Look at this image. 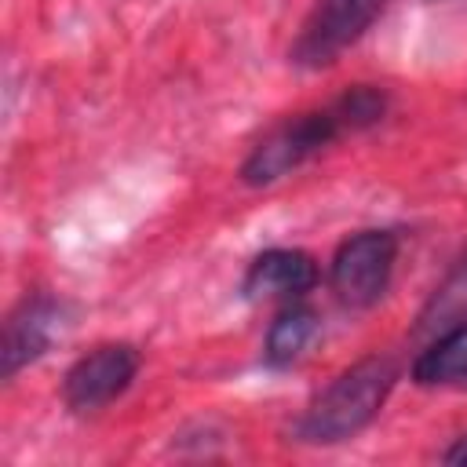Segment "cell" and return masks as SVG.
<instances>
[{
    "label": "cell",
    "mask_w": 467,
    "mask_h": 467,
    "mask_svg": "<svg viewBox=\"0 0 467 467\" xmlns=\"http://www.w3.org/2000/svg\"><path fill=\"white\" fill-rule=\"evenodd\" d=\"M379 11L383 0H317L288 47V62L303 69L332 66L350 44L365 36Z\"/></svg>",
    "instance_id": "4"
},
{
    "label": "cell",
    "mask_w": 467,
    "mask_h": 467,
    "mask_svg": "<svg viewBox=\"0 0 467 467\" xmlns=\"http://www.w3.org/2000/svg\"><path fill=\"white\" fill-rule=\"evenodd\" d=\"M420 387H467V317L438 332L412 361Z\"/></svg>",
    "instance_id": "8"
},
{
    "label": "cell",
    "mask_w": 467,
    "mask_h": 467,
    "mask_svg": "<svg viewBox=\"0 0 467 467\" xmlns=\"http://www.w3.org/2000/svg\"><path fill=\"white\" fill-rule=\"evenodd\" d=\"M394 263H398V234L394 230H383V226L358 230L336 248V255L328 263V285L343 306L365 310L387 296Z\"/></svg>",
    "instance_id": "3"
},
{
    "label": "cell",
    "mask_w": 467,
    "mask_h": 467,
    "mask_svg": "<svg viewBox=\"0 0 467 467\" xmlns=\"http://www.w3.org/2000/svg\"><path fill=\"white\" fill-rule=\"evenodd\" d=\"M463 317H467V248L452 263L445 281L431 292V299L423 303V310L416 317V336H438Z\"/></svg>",
    "instance_id": "10"
},
{
    "label": "cell",
    "mask_w": 467,
    "mask_h": 467,
    "mask_svg": "<svg viewBox=\"0 0 467 467\" xmlns=\"http://www.w3.org/2000/svg\"><path fill=\"white\" fill-rule=\"evenodd\" d=\"M321 281L317 259L303 248H266L259 252L244 277H241V296L248 303H292L303 299L306 292H314V285Z\"/></svg>",
    "instance_id": "7"
},
{
    "label": "cell",
    "mask_w": 467,
    "mask_h": 467,
    "mask_svg": "<svg viewBox=\"0 0 467 467\" xmlns=\"http://www.w3.org/2000/svg\"><path fill=\"white\" fill-rule=\"evenodd\" d=\"M317 328H321V317H317L314 306H306V303H299V299L285 303V310H281V314L270 321V328H266L263 361H266L270 368H288V365L299 361L303 350L314 343Z\"/></svg>",
    "instance_id": "9"
},
{
    "label": "cell",
    "mask_w": 467,
    "mask_h": 467,
    "mask_svg": "<svg viewBox=\"0 0 467 467\" xmlns=\"http://www.w3.org/2000/svg\"><path fill=\"white\" fill-rule=\"evenodd\" d=\"M142 354L131 343H102L77 358L62 379V401L73 412H95L117 401L139 376Z\"/></svg>",
    "instance_id": "5"
},
{
    "label": "cell",
    "mask_w": 467,
    "mask_h": 467,
    "mask_svg": "<svg viewBox=\"0 0 467 467\" xmlns=\"http://www.w3.org/2000/svg\"><path fill=\"white\" fill-rule=\"evenodd\" d=\"M441 463H452V467H467V434H460L445 452H441Z\"/></svg>",
    "instance_id": "11"
},
{
    "label": "cell",
    "mask_w": 467,
    "mask_h": 467,
    "mask_svg": "<svg viewBox=\"0 0 467 467\" xmlns=\"http://www.w3.org/2000/svg\"><path fill=\"white\" fill-rule=\"evenodd\" d=\"M69 325V303L47 292L26 296L4 321V343H0V376L11 379L26 365L40 361L51 343Z\"/></svg>",
    "instance_id": "6"
},
{
    "label": "cell",
    "mask_w": 467,
    "mask_h": 467,
    "mask_svg": "<svg viewBox=\"0 0 467 467\" xmlns=\"http://www.w3.org/2000/svg\"><path fill=\"white\" fill-rule=\"evenodd\" d=\"M394 383H398L394 358L387 354L361 358L358 365L343 368L321 394H314V401L292 423V438L306 445H336L354 438L379 416Z\"/></svg>",
    "instance_id": "2"
},
{
    "label": "cell",
    "mask_w": 467,
    "mask_h": 467,
    "mask_svg": "<svg viewBox=\"0 0 467 467\" xmlns=\"http://www.w3.org/2000/svg\"><path fill=\"white\" fill-rule=\"evenodd\" d=\"M390 109V95L376 84H354L343 95H336L328 106L296 113L281 124H274L241 161V182L244 186H274L277 179L303 168L310 157L339 142L343 135H358L376 128Z\"/></svg>",
    "instance_id": "1"
}]
</instances>
